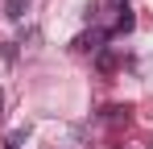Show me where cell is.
Wrapping results in <instances>:
<instances>
[{
  "instance_id": "6da1fadb",
  "label": "cell",
  "mask_w": 153,
  "mask_h": 149,
  "mask_svg": "<svg viewBox=\"0 0 153 149\" xmlns=\"http://www.w3.org/2000/svg\"><path fill=\"white\" fill-rule=\"evenodd\" d=\"M25 4H29V0H8V4H4V13L17 21V17H25Z\"/></svg>"
}]
</instances>
